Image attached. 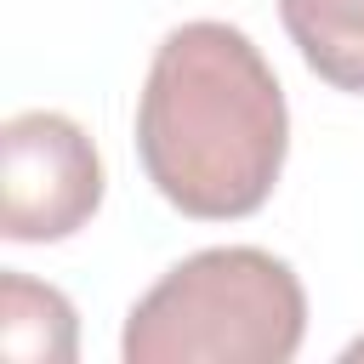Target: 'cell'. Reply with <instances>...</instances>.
Wrapping results in <instances>:
<instances>
[{
    "instance_id": "277c9868",
    "label": "cell",
    "mask_w": 364,
    "mask_h": 364,
    "mask_svg": "<svg viewBox=\"0 0 364 364\" xmlns=\"http://www.w3.org/2000/svg\"><path fill=\"white\" fill-rule=\"evenodd\" d=\"M0 353L11 364H74L80 353L74 301L57 284H40L6 267L0 273Z\"/></svg>"
},
{
    "instance_id": "7a4b0ae2",
    "label": "cell",
    "mask_w": 364,
    "mask_h": 364,
    "mask_svg": "<svg viewBox=\"0 0 364 364\" xmlns=\"http://www.w3.org/2000/svg\"><path fill=\"white\" fill-rule=\"evenodd\" d=\"M307 336L296 267L262 245H210L165 267L125 313V364H290Z\"/></svg>"
},
{
    "instance_id": "8992f818",
    "label": "cell",
    "mask_w": 364,
    "mask_h": 364,
    "mask_svg": "<svg viewBox=\"0 0 364 364\" xmlns=\"http://www.w3.org/2000/svg\"><path fill=\"white\" fill-rule=\"evenodd\" d=\"M347 358H364V336H358V341H353V347H347Z\"/></svg>"
},
{
    "instance_id": "5b68a950",
    "label": "cell",
    "mask_w": 364,
    "mask_h": 364,
    "mask_svg": "<svg viewBox=\"0 0 364 364\" xmlns=\"http://www.w3.org/2000/svg\"><path fill=\"white\" fill-rule=\"evenodd\" d=\"M279 23L324 85L364 97V0H279Z\"/></svg>"
},
{
    "instance_id": "3957f363",
    "label": "cell",
    "mask_w": 364,
    "mask_h": 364,
    "mask_svg": "<svg viewBox=\"0 0 364 364\" xmlns=\"http://www.w3.org/2000/svg\"><path fill=\"white\" fill-rule=\"evenodd\" d=\"M102 154L80 119L23 108L0 125V233L11 245L74 239L102 205Z\"/></svg>"
},
{
    "instance_id": "6da1fadb",
    "label": "cell",
    "mask_w": 364,
    "mask_h": 364,
    "mask_svg": "<svg viewBox=\"0 0 364 364\" xmlns=\"http://www.w3.org/2000/svg\"><path fill=\"white\" fill-rule=\"evenodd\" d=\"M290 154V108L262 46L216 17L176 23L136 97V159L193 222L256 216Z\"/></svg>"
}]
</instances>
